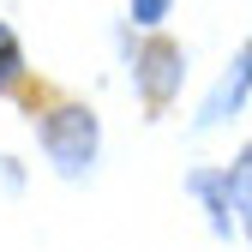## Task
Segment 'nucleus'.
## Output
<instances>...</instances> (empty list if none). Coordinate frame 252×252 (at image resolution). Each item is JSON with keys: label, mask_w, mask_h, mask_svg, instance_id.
Instances as JSON below:
<instances>
[{"label": "nucleus", "mask_w": 252, "mask_h": 252, "mask_svg": "<svg viewBox=\"0 0 252 252\" xmlns=\"http://www.w3.org/2000/svg\"><path fill=\"white\" fill-rule=\"evenodd\" d=\"M42 144H48V156H54L60 174L90 168V156H96V114H90V108H54L42 120Z\"/></svg>", "instance_id": "nucleus-1"}, {"label": "nucleus", "mask_w": 252, "mask_h": 252, "mask_svg": "<svg viewBox=\"0 0 252 252\" xmlns=\"http://www.w3.org/2000/svg\"><path fill=\"white\" fill-rule=\"evenodd\" d=\"M132 72H138V90H144V102L150 108H162L174 90H180V48L174 42H144L138 48V60H132Z\"/></svg>", "instance_id": "nucleus-2"}, {"label": "nucleus", "mask_w": 252, "mask_h": 252, "mask_svg": "<svg viewBox=\"0 0 252 252\" xmlns=\"http://www.w3.org/2000/svg\"><path fill=\"white\" fill-rule=\"evenodd\" d=\"M246 90H252V42H240V54H234V66L216 78V90L204 96V114H198V126H216V120H228L240 102H246Z\"/></svg>", "instance_id": "nucleus-3"}, {"label": "nucleus", "mask_w": 252, "mask_h": 252, "mask_svg": "<svg viewBox=\"0 0 252 252\" xmlns=\"http://www.w3.org/2000/svg\"><path fill=\"white\" fill-rule=\"evenodd\" d=\"M186 186H192V192L210 204V228L228 234V198H234V192H228V174H192Z\"/></svg>", "instance_id": "nucleus-4"}, {"label": "nucleus", "mask_w": 252, "mask_h": 252, "mask_svg": "<svg viewBox=\"0 0 252 252\" xmlns=\"http://www.w3.org/2000/svg\"><path fill=\"white\" fill-rule=\"evenodd\" d=\"M228 192H234V210H240V222L252 234V144L240 150V162L228 168Z\"/></svg>", "instance_id": "nucleus-5"}, {"label": "nucleus", "mask_w": 252, "mask_h": 252, "mask_svg": "<svg viewBox=\"0 0 252 252\" xmlns=\"http://www.w3.org/2000/svg\"><path fill=\"white\" fill-rule=\"evenodd\" d=\"M18 72H24V48H18V36L6 24H0V90L6 84H18Z\"/></svg>", "instance_id": "nucleus-6"}, {"label": "nucleus", "mask_w": 252, "mask_h": 252, "mask_svg": "<svg viewBox=\"0 0 252 252\" xmlns=\"http://www.w3.org/2000/svg\"><path fill=\"white\" fill-rule=\"evenodd\" d=\"M132 18H138V24H156V18H162V6H156V0H138Z\"/></svg>", "instance_id": "nucleus-7"}]
</instances>
